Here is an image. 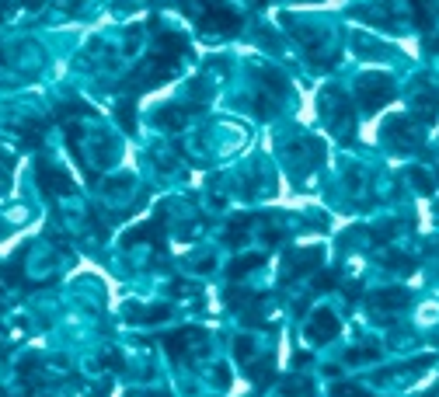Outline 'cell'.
I'll return each mask as SVG.
<instances>
[{"instance_id": "1", "label": "cell", "mask_w": 439, "mask_h": 397, "mask_svg": "<svg viewBox=\"0 0 439 397\" xmlns=\"http://www.w3.org/2000/svg\"><path fill=\"white\" fill-rule=\"evenodd\" d=\"M394 94H397V91H394V81H390L387 74H363V77H359V98H363V108L376 112V108H383Z\"/></svg>"}, {"instance_id": "2", "label": "cell", "mask_w": 439, "mask_h": 397, "mask_svg": "<svg viewBox=\"0 0 439 397\" xmlns=\"http://www.w3.org/2000/svg\"><path fill=\"white\" fill-rule=\"evenodd\" d=\"M317 265H321V251H317V248L293 251V255L286 258V265H283V279H286V282H293V279H300L304 272H314Z\"/></svg>"}, {"instance_id": "3", "label": "cell", "mask_w": 439, "mask_h": 397, "mask_svg": "<svg viewBox=\"0 0 439 397\" xmlns=\"http://www.w3.org/2000/svg\"><path fill=\"white\" fill-rule=\"evenodd\" d=\"M307 338H310V341H331V338H338V321H335V314L317 310V317L307 324Z\"/></svg>"}, {"instance_id": "4", "label": "cell", "mask_w": 439, "mask_h": 397, "mask_svg": "<svg viewBox=\"0 0 439 397\" xmlns=\"http://www.w3.org/2000/svg\"><path fill=\"white\" fill-rule=\"evenodd\" d=\"M370 307H376V310H401V307H408V293L404 289L376 293V296H370Z\"/></svg>"}, {"instance_id": "5", "label": "cell", "mask_w": 439, "mask_h": 397, "mask_svg": "<svg viewBox=\"0 0 439 397\" xmlns=\"http://www.w3.org/2000/svg\"><path fill=\"white\" fill-rule=\"evenodd\" d=\"M262 262H265V255H251V258H245V262H238V269H231V276L238 279L241 272H251V269H255V265H262Z\"/></svg>"}]
</instances>
